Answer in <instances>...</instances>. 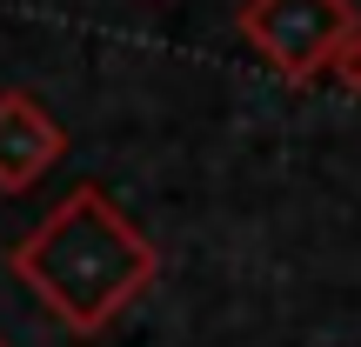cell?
I'll return each mask as SVG.
<instances>
[{"label": "cell", "instance_id": "obj_1", "mask_svg": "<svg viewBox=\"0 0 361 347\" xmlns=\"http://www.w3.org/2000/svg\"><path fill=\"white\" fill-rule=\"evenodd\" d=\"M154 247L147 234L107 201L101 187H74L20 247H13V274L61 314L74 334L107 327L147 281H154Z\"/></svg>", "mask_w": 361, "mask_h": 347}, {"label": "cell", "instance_id": "obj_2", "mask_svg": "<svg viewBox=\"0 0 361 347\" xmlns=\"http://www.w3.org/2000/svg\"><path fill=\"white\" fill-rule=\"evenodd\" d=\"M241 34L261 47V61H274L288 80L322 74L328 61L361 40L348 0H247L241 7Z\"/></svg>", "mask_w": 361, "mask_h": 347}, {"label": "cell", "instance_id": "obj_3", "mask_svg": "<svg viewBox=\"0 0 361 347\" xmlns=\"http://www.w3.org/2000/svg\"><path fill=\"white\" fill-rule=\"evenodd\" d=\"M61 160V127L40 114L34 94H0V187L20 194Z\"/></svg>", "mask_w": 361, "mask_h": 347}, {"label": "cell", "instance_id": "obj_4", "mask_svg": "<svg viewBox=\"0 0 361 347\" xmlns=\"http://www.w3.org/2000/svg\"><path fill=\"white\" fill-rule=\"evenodd\" d=\"M335 74L348 80V87H361V40H355V47H348V53H341V61H335Z\"/></svg>", "mask_w": 361, "mask_h": 347}]
</instances>
